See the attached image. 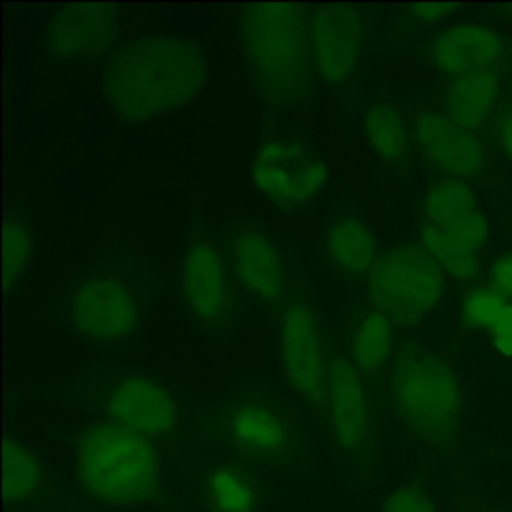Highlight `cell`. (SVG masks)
<instances>
[{"label": "cell", "mask_w": 512, "mask_h": 512, "mask_svg": "<svg viewBox=\"0 0 512 512\" xmlns=\"http://www.w3.org/2000/svg\"><path fill=\"white\" fill-rule=\"evenodd\" d=\"M456 10H458L456 4H410V6H406V12L412 18L424 20V22L444 20V18H448Z\"/></svg>", "instance_id": "obj_31"}, {"label": "cell", "mask_w": 512, "mask_h": 512, "mask_svg": "<svg viewBox=\"0 0 512 512\" xmlns=\"http://www.w3.org/2000/svg\"><path fill=\"white\" fill-rule=\"evenodd\" d=\"M232 270L210 240L188 246L180 266V292L192 316L210 330H224L234 316Z\"/></svg>", "instance_id": "obj_12"}, {"label": "cell", "mask_w": 512, "mask_h": 512, "mask_svg": "<svg viewBox=\"0 0 512 512\" xmlns=\"http://www.w3.org/2000/svg\"><path fill=\"white\" fill-rule=\"evenodd\" d=\"M500 92L502 80L496 68L448 78L442 96V112L460 126L476 132V128L496 112Z\"/></svg>", "instance_id": "obj_20"}, {"label": "cell", "mask_w": 512, "mask_h": 512, "mask_svg": "<svg viewBox=\"0 0 512 512\" xmlns=\"http://www.w3.org/2000/svg\"><path fill=\"white\" fill-rule=\"evenodd\" d=\"M510 302L488 284L472 286L462 298V320L470 328L490 330Z\"/></svg>", "instance_id": "obj_26"}, {"label": "cell", "mask_w": 512, "mask_h": 512, "mask_svg": "<svg viewBox=\"0 0 512 512\" xmlns=\"http://www.w3.org/2000/svg\"><path fill=\"white\" fill-rule=\"evenodd\" d=\"M364 132L372 150L388 162L404 160L408 130L400 112L388 104H374L364 116Z\"/></svg>", "instance_id": "obj_24"}, {"label": "cell", "mask_w": 512, "mask_h": 512, "mask_svg": "<svg viewBox=\"0 0 512 512\" xmlns=\"http://www.w3.org/2000/svg\"><path fill=\"white\" fill-rule=\"evenodd\" d=\"M494 138L502 154L512 162V106L498 114L494 122Z\"/></svg>", "instance_id": "obj_30"}, {"label": "cell", "mask_w": 512, "mask_h": 512, "mask_svg": "<svg viewBox=\"0 0 512 512\" xmlns=\"http://www.w3.org/2000/svg\"><path fill=\"white\" fill-rule=\"evenodd\" d=\"M104 416L108 422L154 442L176 432L180 406L164 384L140 374H128L108 390Z\"/></svg>", "instance_id": "obj_13"}, {"label": "cell", "mask_w": 512, "mask_h": 512, "mask_svg": "<svg viewBox=\"0 0 512 512\" xmlns=\"http://www.w3.org/2000/svg\"><path fill=\"white\" fill-rule=\"evenodd\" d=\"M32 232L28 222L16 212L8 214L4 226V286L14 288L26 274L32 260Z\"/></svg>", "instance_id": "obj_25"}, {"label": "cell", "mask_w": 512, "mask_h": 512, "mask_svg": "<svg viewBox=\"0 0 512 512\" xmlns=\"http://www.w3.org/2000/svg\"><path fill=\"white\" fill-rule=\"evenodd\" d=\"M412 136L424 162L448 178H472L486 166V148L478 134L440 110H420Z\"/></svg>", "instance_id": "obj_14"}, {"label": "cell", "mask_w": 512, "mask_h": 512, "mask_svg": "<svg viewBox=\"0 0 512 512\" xmlns=\"http://www.w3.org/2000/svg\"><path fill=\"white\" fill-rule=\"evenodd\" d=\"M322 246L332 268L350 280L368 278L380 258L370 226L356 216L332 220L324 232Z\"/></svg>", "instance_id": "obj_19"}, {"label": "cell", "mask_w": 512, "mask_h": 512, "mask_svg": "<svg viewBox=\"0 0 512 512\" xmlns=\"http://www.w3.org/2000/svg\"><path fill=\"white\" fill-rule=\"evenodd\" d=\"M208 82L204 50L182 36L150 34L118 48L102 70V92L130 124L164 116L200 94Z\"/></svg>", "instance_id": "obj_1"}, {"label": "cell", "mask_w": 512, "mask_h": 512, "mask_svg": "<svg viewBox=\"0 0 512 512\" xmlns=\"http://www.w3.org/2000/svg\"><path fill=\"white\" fill-rule=\"evenodd\" d=\"M390 398L402 424L426 442L450 440L464 420L460 378L444 358L422 348H408L394 360Z\"/></svg>", "instance_id": "obj_4"}, {"label": "cell", "mask_w": 512, "mask_h": 512, "mask_svg": "<svg viewBox=\"0 0 512 512\" xmlns=\"http://www.w3.org/2000/svg\"><path fill=\"white\" fill-rule=\"evenodd\" d=\"M74 472L94 500L136 506L148 502L158 490L160 456L152 440L104 420L80 434Z\"/></svg>", "instance_id": "obj_3"}, {"label": "cell", "mask_w": 512, "mask_h": 512, "mask_svg": "<svg viewBox=\"0 0 512 512\" xmlns=\"http://www.w3.org/2000/svg\"><path fill=\"white\" fill-rule=\"evenodd\" d=\"M226 260L246 294L278 308L286 294V268L276 244L256 228L238 226L228 236Z\"/></svg>", "instance_id": "obj_15"}, {"label": "cell", "mask_w": 512, "mask_h": 512, "mask_svg": "<svg viewBox=\"0 0 512 512\" xmlns=\"http://www.w3.org/2000/svg\"><path fill=\"white\" fill-rule=\"evenodd\" d=\"M46 486V468L42 460L16 438L4 446V498L10 506L32 504Z\"/></svg>", "instance_id": "obj_22"}, {"label": "cell", "mask_w": 512, "mask_h": 512, "mask_svg": "<svg viewBox=\"0 0 512 512\" xmlns=\"http://www.w3.org/2000/svg\"><path fill=\"white\" fill-rule=\"evenodd\" d=\"M500 34L480 22H456L434 34L428 46L430 62L448 78L496 68L502 56Z\"/></svg>", "instance_id": "obj_18"}, {"label": "cell", "mask_w": 512, "mask_h": 512, "mask_svg": "<svg viewBox=\"0 0 512 512\" xmlns=\"http://www.w3.org/2000/svg\"><path fill=\"white\" fill-rule=\"evenodd\" d=\"M378 512H438V506L426 488L404 484L382 498Z\"/></svg>", "instance_id": "obj_27"}, {"label": "cell", "mask_w": 512, "mask_h": 512, "mask_svg": "<svg viewBox=\"0 0 512 512\" xmlns=\"http://www.w3.org/2000/svg\"><path fill=\"white\" fill-rule=\"evenodd\" d=\"M306 30L316 76L330 86L350 82L366 52L364 16L350 6L314 8L306 10Z\"/></svg>", "instance_id": "obj_11"}, {"label": "cell", "mask_w": 512, "mask_h": 512, "mask_svg": "<svg viewBox=\"0 0 512 512\" xmlns=\"http://www.w3.org/2000/svg\"><path fill=\"white\" fill-rule=\"evenodd\" d=\"M328 356L308 302L302 298L286 302L278 322L280 368L290 388L322 410H326Z\"/></svg>", "instance_id": "obj_10"}, {"label": "cell", "mask_w": 512, "mask_h": 512, "mask_svg": "<svg viewBox=\"0 0 512 512\" xmlns=\"http://www.w3.org/2000/svg\"><path fill=\"white\" fill-rule=\"evenodd\" d=\"M490 336H492L494 350L500 356L510 358L512 356V302L504 308L502 316L490 328Z\"/></svg>", "instance_id": "obj_29"}, {"label": "cell", "mask_w": 512, "mask_h": 512, "mask_svg": "<svg viewBox=\"0 0 512 512\" xmlns=\"http://www.w3.org/2000/svg\"><path fill=\"white\" fill-rule=\"evenodd\" d=\"M64 312L82 340L110 348L136 336L142 320V300L138 288L124 274L88 272L70 286Z\"/></svg>", "instance_id": "obj_8"}, {"label": "cell", "mask_w": 512, "mask_h": 512, "mask_svg": "<svg viewBox=\"0 0 512 512\" xmlns=\"http://www.w3.org/2000/svg\"><path fill=\"white\" fill-rule=\"evenodd\" d=\"M488 286L512 302V252L500 254L488 272Z\"/></svg>", "instance_id": "obj_28"}, {"label": "cell", "mask_w": 512, "mask_h": 512, "mask_svg": "<svg viewBox=\"0 0 512 512\" xmlns=\"http://www.w3.org/2000/svg\"><path fill=\"white\" fill-rule=\"evenodd\" d=\"M488 238V218L464 180L444 176L426 188L420 242L440 262L446 276L458 282L478 278Z\"/></svg>", "instance_id": "obj_5"}, {"label": "cell", "mask_w": 512, "mask_h": 512, "mask_svg": "<svg viewBox=\"0 0 512 512\" xmlns=\"http://www.w3.org/2000/svg\"><path fill=\"white\" fill-rule=\"evenodd\" d=\"M208 512H256L258 492L250 474L234 462L210 466L202 482Z\"/></svg>", "instance_id": "obj_21"}, {"label": "cell", "mask_w": 512, "mask_h": 512, "mask_svg": "<svg viewBox=\"0 0 512 512\" xmlns=\"http://www.w3.org/2000/svg\"><path fill=\"white\" fill-rule=\"evenodd\" d=\"M506 16H508V20L512 24V6H506Z\"/></svg>", "instance_id": "obj_32"}, {"label": "cell", "mask_w": 512, "mask_h": 512, "mask_svg": "<svg viewBox=\"0 0 512 512\" xmlns=\"http://www.w3.org/2000/svg\"><path fill=\"white\" fill-rule=\"evenodd\" d=\"M238 42L248 74L272 108L302 102L316 76L298 4H252L238 14Z\"/></svg>", "instance_id": "obj_2"}, {"label": "cell", "mask_w": 512, "mask_h": 512, "mask_svg": "<svg viewBox=\"0 0 512 512\" xmlns=\"http://www.w3.org/2000/svg\"><path fill=\"white\" fill-rule=\"evenodd\" d=\"M210 422L230 450L258 464H286L300 448L298 414L264 388L234 392L216 406Z\"/></svg>", "instance_id": "obj_6"}, {"label": "cell", "mask_w": 512, "mask_h": 512, "mask_svg": "<svg viewBox=\"0 0 512 512\" xmlns=\"http://www.w3.org/2000/svg\"><path fill=\"white\" fill-rule=\"evenodd\" d=\"M326 414L336 444L346 452H358L366 446L370 434V408L362 374L352 360L330 352Z\"/></svg>", "instance_id": "obj_17"}, {"label": "cell", "mask_w": 512, "mask_h": 512, "mask_svg": "<svg viewBox=\"0 0 512 512\" xmlns=\"http://www.w3.org/2000/svg\"><path fill=\"white\" fill-rule=\"evenodd\" d=\"M394 344L392 322L374 306L364 310L354 324L350 354L352 364L362 376L376 374L388 360Z\"/></svg>", "instance_id": "obj_23"}, {"label": "cell", "mask_w": 512, "mask_h": 512, "mask_svg": "<svg viewBox=\"0 0 512 512\" xmlns=\"http://www.w3.org/2000/svg\"><path fill=\"white\" fill-rule=\"evenodd\" d=\"M118 30L120 16L106 6H68L48 20L44 48L66 62L90 60L112 46Z\"/></svg>", "instance_id": "obj_16"}, {"label": "cell", "mask_w": 512, "mask_h": 512, "mask_svg": "<svg viewBox=\"0 0 512 512\" xmlns=\"http://www.w3.org/2000/svg\"><path fill=\"white\" fill-rule=\"evenodd\" d=\"M446 272L422 242H402L380 254L368 274L372 306L392 324L410 326L442 300Z\"/></svg>", "instance_id": "obj_7"}, {"label": "cell", "mask_w": 512, "mask_h": 512, "mask_svg": "<svg viewBox=\"0 0 512 512\" xmlns=\"http://www.w3.org/2000/svg\"><path fill=\"white\" fill-rule=\"evenodd\" d=\"M252 180L272 204L304 208L328 184V168L318 150L294 136L266 140L252 160Z\"/></svg>", "instance_id": "obj_9"}]
</instances>
